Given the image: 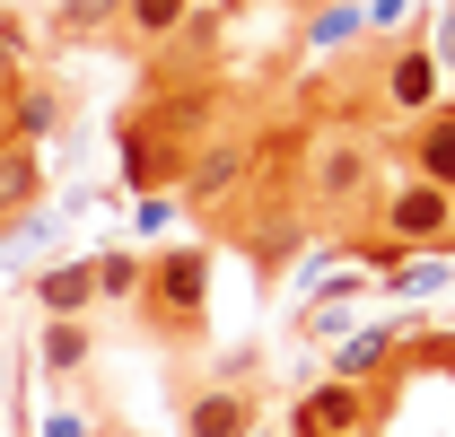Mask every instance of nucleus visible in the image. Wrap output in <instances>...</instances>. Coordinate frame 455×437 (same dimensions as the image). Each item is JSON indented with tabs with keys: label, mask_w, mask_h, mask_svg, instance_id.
Returning a JSON list of instances; mask_svg holds the SVG:
<instances>
[{
	"label": "nucleus",
	"mask_w": 455,
	"mask_h": 437,
	"mask_svg": "<svg viewBox=\"0 0 455 437\" xmlns=\"http://www.w3.org/2000/svg\"><path fill=\"white\" fill-rule=\"evenodd\" d=\"M298 166H307V175H298V193H307L315 211H350V202L377 184V149H368L350 123H333L324 140H307V149H298Z\"/></svg>",
	"instance_id": "f257e3e1"
},
{
	"label": "nucleus",
	"mask_w": 455,
	"mask_h": 437,
	"mask_svg": "<svg viewBox=\"0 0 455 437\" xmlns=\"http://www.w3.org/2000/svg\"><path fill=\"white\" fill-rule=\"evenodd\" d=\"M140 298H149V324L158 332H193L202 306H211V245H167L149 263V280H140Z\"/></svg>",
	"instance_id": "f03ea898"
},
{
	"label": "nucleus",
	"mask_w": 455,
	"mask_h": 437,
	"mask_svg": "<svg viewBox=\"0 0 455 437\" xmlns=\"http://www.w3.org/2000/svg\"><path fill=\"white\" fill-rule=\"evenodd\" d=\"M368 429H377V393H368V385L315 377L289 402V437H368Z\"/></svg>",
	"instance_id": "7ed1b4c3"
},
{
	"label": "nucleus",
	"mask_w": 455,
	"mask_h": 437,
	"mask_svg": "<svg viewBox=\"0 0 455 437\" xmlns=\"http://www.w3.org/2000/svg\"><path fill=\"white\" fill-rule=\"evenodd\" d=\"M377 106L395 114V123H420V114L447 106V70L429 61V44H395L386 70H377Z\"/></svg>",
	"instance_id": "20e7f679"
},
{
	"label": "nucleus",
	"mask_w": 455,
	"mask_h": 437,
	"mask_svg": "<svg viewBox=\"0 0 455 437\" xmlns=\"http://www.w3.org/2000/svg\"><path fill=\"white\" fill-rule=\"evenodd\" d=\"M447 227H455V193L420 184V175H403L395 193H386V245H395V254H420V245H447Z\"/></svg>",
	"instance_id": "39448f33"
},
{
	"label": "nucleus",
	"mask_w": 455,
	"mask_h": 437,
	"mask_svg": "<svg viewBox=\"0 0 455 437\" xmlns=\"http://www.w3.org/2000/svg\"><path fill=\"white\" fill-rule=\"evenodd\" d=\"M184 158H193V149H184V140H167V131H149L140 114L123 123L114 166H123V193H132V202H140V193H175V184H184Z\"/></svg>",
	"instance_id": "423d86ee"
},
{
	"label": "nucleus",
	"mask_w": 455,
	"mask_h": 437,
	"mask_svg": "<svg viewBox=\"0 0 455 437\" xmlns=\"http://www.w3.org/2000/svg\"><path fill=\"white\" fill-rule=\"evenodd\" d=\"M245 175H254V140H193V158H184V202H202V211H220V202H236L245 193Z\"/></svg>",
	"instance_id": "0eeeda50"
},
{
	"label": "nucleus",
	"mask_w": 455,
	"mask_h": 437,
	"mask_svg": "<svg viewBox=\"0 0 455 437\" xmlns=\"http://www.w3.org/2000/svg\"><path fill=\"white\" fill-rule=\"evenodd\" d=\"M53 131H61V88L18 70V79L0 88V140H27V149H36V140H53Z\"/></svg>",
	"instance_id": "6e6552de"
},
{
	"label": "nucleus",
	"mask_w": 455,
	"mask_h": 437,
	"mask_svg": "<svg viewBox=\"0 0 455 437\" xmlns=\"http://www.w3.org/2000/svg\"><path fill=\"white\" fill-rule=\"evenodd\" d=\"M245 429H263L245 385H202V393L184 402V437H245Z\"/></svg>",
	"instance_id": "1a4fd4ad"
},
{
	"label": "nucleus",
	"mask_w": 455,
	"mask_h": 437,
	"mask_svg": "<svg viewBox=\"0 0 455 437\" xmlns=\"http://www.w3.org/2000/svg\"><path fill=\"white\" fill-rule=\"evenodd\" d=\"M411 175L420 184H438V193H455V97L438 114H420L411 123Z\"/></svg>",
	"instance_id": "9d476101"
},
{
	"label": "nucleus",
	"mask_w": 455,
	"mask_h": 437,
	"mask_svg": "<svg viewBox=\"0 0 455 437\" xmlns=\"http://www.w3.org/2000/svg\"><path fill=\"white\" fill-rule=\"evenodd\" d=\"M36 306H44V315H61V324H88V306H97L88 263H44V272H36Z\"/></svg>",
	"instance_id": "9b49d317"
},
{
	"label": "nucleus",
	"mask_w": 455,
	"mask_h": 437,
	"mask_svg": "<svg viewBox=\"0 0 455 437\" xmlns=\"http://www.w3.org/2000/svg\"><path fill=\"white\" fill-rule=\"evenodd\" d=\"M395 350H403L395 324H368V332H350V341H333V377L341 385H368L377 368H395Z\"/></svg>",
	"instance_id": "f8f14e48"
},
{
	"label": "nucleus",
	"mask_w": 455,
	"mask_h": 437,
	"mask_svg": "<svg viewBox=\"0 0 455 437\" xmlns=\"http://www.w3.org/2000/svg\"><path fill=\"white\" fill-rule=\"evenodd\" d=\"M36 193H44V166H36V149H27V140H0V227L36 211Z\"/></svg>",
	"instance_id": "ddd939ff"
},
{
	"label": "nucleus",
	"mask_w": 455,
	"mask_h": 437,
	"mask_svg": "<svg viewBox=\"0 0 455 437\" xmlns=\"http://www.w3.org/2000/svg\"><path fill=\"white\" fill-rule=\"evenodd\" d=\"M97 359V332L88 324H61V315H44V332H36V368L44 377H79Z\"/></svg>",
	"instance_id": "4468645a"
},
{
	"label": "nucleus",
	"mask_w": 455,
	"mask_h": 437,
	"mask_svg": "<svg viewBox=\"0 0 455 437\" xmlns=\"http://www.w3.org/2000/svg\"><path fill=\"white\" fill-rule=\"evenodd\" d=\"M61 44H97V36H123V0H61L53 9Z\"/></svg>",
	"instance_id": "2eb2a0df"
},
{
	"label": "nucleus",
	"mask_w": 455,
	"mask_h": 437,
	"mask_svg": "<svg viewBox=\"0 0 455 437\" xmlns=\"http://www.w3.org/2000/svg\"><path fill=\"white\" fill-rule=\"evenodd\" d=\"M368 36V9L359 0H324L315 18H307V53H341V44H359Z\"/></svg>",
	"instance_id": "dca6fc26"
},
{
	"label": "nucleus",
	"mask_w": 455,
	"mask_h": 437,
	"mask_svg": "<svg viewBox=\"0 0 455 437\" xmlns=\"http://www.w3.org/2000/svg\"><path fill=\"white\" fill-rule=\"evenodd\" d=\"M211 44H220V9H193L158 53H167V70H211Z\"/></svg>",
	"instance_id": "f3484780"
},
{
	"label": "nucleus",
	"mask_w": 455,
	"mask_h": 437,
	"mask_svg": "<svg viewBox=\"0 0 455 437\" xmlns=\"http://www.w3.org/2000/svg\"><path fill=\"white\" fill-rule=\"evenodd\" d=\"M88 280H97V306H123V298H140L149 263H140V254H123V245H106V254L88 263Z\"/></svg>",
	"instance_id": "a211bd4d"
},
{
	"label": "nucleus",
	"mask_w": 455,
	"mask_h": 437,
	"mask_svg": "<svg viewBox=\"0 0 455 437\" xmlns=\"http://www.w3.org/2000/svg\"><path fill=\"white\" fill-rule=\"evenodd\" d=\"M193 9H202V0H123V36H140V44H167Z\"/></svg>",
	"instance_id": "6ab92c4d"
},
{
	"label": "nucleus",
	"mask_w": 455,
	"mask_h": 437,
	"mask_svg": "<svg viewBox=\"0 0 455 437\" xmlns=\"http://www.w3.org/2000/svg\"><path fill=\"white\" fill-rule=\"evenodd\" d=\"M386 280H395V298H438V289H455V254H403Z\"/></svg>",
	"instance_id": "aec40b11"
},
{
	"label": "nucleus",
	"mask_w": 455,
	"mask_h": 437,
	"mask_svg": "<svg viewBox=\"0 0 455 437\" xmlns=\"http://www.w3.org/2000/svg\"><path fill=\"white\" fill-rule=\"evenodd\" d=\"M359 9H368V27H386V36L411 27V0H359Z\"/></svg>",
	"instance_id": "412c9836"
},
{
	"label": "nucleus",
	"mask_w": 455,
	"mask_h": 437,
	"mask_svg": "<svg viewBox=\"0 0 455 437\" xmlns=\"http://www.w3.org/2000/svg\"><path fill=\"white\" fill-rule=\"evenodd\" d=\"M175 202H184V193H140V211H132V218H140V227H167Z\"/></svg>",
	"instance_id": "4be33fe9"
},
{
	"label": "nucleus",
	"mask_w": 455,
	"mask_h": 437,
	"mask_svg": "<svg viewBox=\"0 0 455 437\" xmlns=\"http://www.w3.org/2000/svg\"><path fill=\"white\" fill-rule=\"evenodd\" d=\"M429 61H438V70H447V61H455V0H447V9H438V36H429Z\"/></svg>",
	"instance_id": "5701e85b"
},
{
	"label": "nucleus",
	"mask_w": 455,
	"mask_h": 437,
	"mask_svg": "<svg viewBox=\"0 0 455 437\" xmlns=\"http://www.w3.org/2000/svg\"><path fill=\"white\" fill-rule=\"evenodd\" d=\"M9 79H18V18L0 9V88H9Z\"/></svg>",
	"instance_id": "b1692460"
},
{
	"label": "nucleus",
	"mask_w": 455,
	"mask_h": 437,
	"mask_svg": "<svg viewBox=\"0 0 455 437\" xmlns=\"http://www.w3.org/2000/svg\"><path fill=\"white\" fill-rule=\"evenodd\" d=\"M44 437H97V420H88V411H53V420H44Z\"/></svg>",
	"instance_id": "393cba45"
},
{
	"label": "nucleus",
	"mask_w": 455,
	"mask_h": 437,
	"mask_svg": "<svg viewBox=\"0 0 455 437\" xmlns=\"http://www.w3.org/2000/svg\"><path fill=\"white\" fill-rule=\"evenodd\" d=\"M245 437H272V429H245Z\"/></svg>",
	"instance_id": "a878e982"
}]
</instances>
